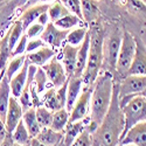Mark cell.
Listing matches in <instances>:
<instances>
[{
	"mask_svg": "<svg viewBox=\"0 0 146 146\" xmlns=\"http://www.w3.org/2000/svg\"><path fill=\"white\" fill-rule=\"evenodd\" d=\"M42 69L46 71L47 77L49 80V83L53 86V88L57 89L68 82L69 76L67 75L62 62L56 57H53L49 62H47L42 67Z\"/></svg>",
	"mask_w": 146,
	"mask_h": 146,
	"instance_id": "cell-9",
	"label": "cell"
},
{
	"mask_svg": "<svg viewBox=\"0 0 146 146\" xmlns=\"http://www.w3.org/2000/svg\"><path fill=\"white\" fill-rule=\"evenodd\" d=\"M4 74H5V70H0V81H1V78H3Z\"/></svg>",
	"mask_w": 146,
	"mask_h": 146,
	"instance_id": "cell-44",
	"label": "cell"
},
{
	"mask_svg": "<svg viewBox=\"0 0 146 146\" xmlns=\"http://www.w3.org/2000/svg\"><path fill=\"white\" fill-rule=\"evenodd\" d=\"M120 109L123 111L125 120L124 135L131 126L146 120V98L141 96H133Z\"/></svg>",
	"mask_w": 146,
	"mask_h": 146,
	"instance_id": "cell-6",
	"label": "cell"
},
{
	"mask_svg": "<svg viewBox=\"0 0 146 146\" xmlns=\"http://www.w3.org/2000/svg\"><path fill=\"white\" fill-rule=\"evenodd\" d=\"M82 9V20L86 25L94 23L100 14V9L97 6L96 0H81Z\"/></svg>",
	"mask_w": 146,
	"mask_h": 146,
	"instance_id": "cell-21",
	"label": "cell"
},
{
	"mask_svg": "<svg viewBox=\"0 0 146 146\" xmlns=\"http://www.w3.org/2000/svg\"><path fill=\"white\" fill-rule=\"evenodd\" d=\"M119 144H132L136 146H146V120L131 126L120 139Z\"/></svg>",
	"mask_w": 146,
	"mask_h": 146,
	"instance_id": "cell-12",
	"label": "cell"
},
{
	"mask_svg": "<svg viewBox=\"0 0 146 146\" xmlns=\"http://www.w3.org/2000/svg\"><path fill=\"white\" fill-rule=\"evenodd\" d=\"M90 46L87 66L82 75L84 87H92V84L103 68V41L104 33L100 27H89Z\"/></svg>",
	"mask_w": 146,
	"mask_h": 146,
	"instance_id": "cell-3",
	"label": "cell"
},
{
	"mask_svg": "<svg viewBox=\"0 0 146 146\" xmlns=\"http://www.w3.org/2000/svg\"><path fill=\"white\" fill-rule=\"evenodd\" d=\"M123 32L120 28L116 27L111 29L106 36H104L103 41V66L105 67V71L113 72L116 71V62L119 53V48L121 43Z\"/></svg>",
	"mask_w": 146,
	"mask_h": 146,
	"instance_id": "cell-4",
	"label": "cell"
},
{
	"mask_svg": "<svg viewBox=\"0 0 146 146\" xmlns=\"http://www.w3.org/2000/svg\"><path fill=\"white\" fill-rule=\"evenodd\" d=\"M88 31H89V27L88 25H81L78 27H75L72 28L71 31H69L68 35H67V39H66V43L68 44H71V46H81L82 42L84 41V38L86 35L88 34Z\"/></svg>",
	"mask_w": 146,
	"mask_h": 146,
	"instance_id": "cell-25",
	"label": "cell"
},
{
	"mask_svg": "<svg viewBox=\"0 0 146 146\" xmlns=\"http://www.w3.org/2000/svg\"><path fill=\"white\" fill-rule=\"evenodd\" d=\"M11 97H12V91H11V86H9V80L4 74L1 81H0V117H1L4 121L6 118Z\"/></svg>",
	"mask_w": 146,
	"mask_h": 146,
	"instance_id": "cell-20",
	"label": "cell"
},
{
	"mask_svg": "<svg viewBox=\"0 0 146 146\" xmlns=\"http://www.w3.org/2000/svg\"><path fill=\"white\" fill-rule=\"evenodd\" d=\"M137 96H141V97H144V98H146V89H144L141 92H139Z\"/></svg>",
	"mask_w": 146,
	"mask_h": 146,
	"instance_id": "cell-43",
	"label": "cell"
},
{
	"mask_svg": "<svg viewBox=\"0 0 146 146\" xmlns=\"http://www.w3.org/2000/svg\"><path fill=\"white\" fill-rule=\"evenodd\" d=\"M28 67H29V63L26 60V62L22 66V68L9 80L12 96L15 97V98H19V96L21 95L23 88H25V86H26L27 76H28Z\"/></svg>",
	"mask_w": 146,
	"mask_h": 146,
	"instance_id": "cell-18",
	"label": "cell"
},
{
	"mask_svg": "<svg viewBox=\"0 0 146 146\" xmlns=\"http://www.w3.org/2000/svg\"><path fill=\"white\" fill-rule=\"evenodd\" d=\"M92 144H94L92 133L86 126L80 132V135L74 139L70 146H92Z\"/></svg>",
	"mask_w": 146,
	"mask_h": 146,
	"instance_id": "cell-33",
	"label": "cell"
},
{
	"mask_svg": "<svg viewBox=\"0 0 146 146\" xmlns=\"http://www.w3.org/2000/svg\"><path fill=\"white\" fill-rule=\"evenodd\" d=\"M138 1H140L141 4H144V5L146 6V0H138Z\"/></svg>",
	"mask_w": 146,
	"mask_h": 146,
	"instance_id": "cell-47",
	"label": "cell"
},
{
	"mask_svg": "<svg viewBox=\"0 0 146 146\" xmlns=\"http://www.w3.org/2000/svg\"><path fill=\"white\" fill-rule=\"evenodd\" d=\"M55 54H56V49L44 44L43 47L39 48L38 50L26 54V60L28 61L29 64H33L36 67H43L53 57H55Z\"/></svg>",
	"mask_w": 146,
	"mask_h": 146,
	"instance_id": "cell-16",
	"label": "cell"
},
{
	"mask_svg": "<svg viewBox=\"0 0 146 146\" xmlns=\"http://www.w3.org/2000/svg\"><path fill=\"white\" fill-rule=\"evenodd\" d=\"M27 146H28V145H27Z\"/></svg>",
	"mask_w": 146,
	"mask_h": 146,
	"instance_id": "cell-50",
	"label": "cell"
},
{
	"mask_svg": "<svg viewBox=\"0 0 146 146\" xmlns=\"http://www.w3.org/2000/svg\"><path fill=\"white\" fill-rule=\"evenodd\" d=\"M136 53V40L130 32L124 31L121 36V43L116 62V71L121 77L127 75V71L131 67V63Z\"/></svg>",
	"mask_w": 146,
	"mask_h": 146,
	"instance_id": "cell-5",
	"label": "cell"
},
{
	"mask_svg": "<svg viewBox=\"0 0 146 146\" xmlns=\"http://www.w3.org/2000/svg\"><path fill=\"white\" fill-rule=\"evenodd\" d=\"M68 33L69 31L60 29L53 22H48L44 26V29L40 38L47 46L54 48V49H57V48L62 47V44L66 42Z\"/></svg>",
	"mask_w": 146,
	"mask_h": 146,
	"instance_id": "cell-10",
	"label": "cell"
},
{
	"mask_svg": "<svg viewBox=\"0 0 146 146\" xmlns=\"http://www.w3.org/2000/svg\"><path fill=\"white\" fill-rule=\"evenodd\" d=\"M57 146H67V145H66V144H64V141L62 140V141H61V143H60V144H58Z\"/></svg>",
	"mask_w": 146,
	"mask_h": 146,
	"instance_id": "cell-46",
	"label": "cell"
},
{
	"mask_svg": "<svg viewBox=\"0 0 146 146\" xmlns=\"http://www.w3.org/2000/svg\"><path fill=\"white\" fill-rule=\"evenodd\" d=\"M92 87H84L78 98L76 100L74 106L69 112V123L84 120L89 118L90 115V97H91Z\"/></svg>",
	"mask_w": 146,
	"mask_h": 146,
	"instance_id": "cell-8",
	"label": "cell"
},
{
	"mask_svg": "<svg viewBox=\"0 0 146 146\" xmlns=\"http://www.w3.org/2000/svg\"><path fill=\"white\" fill-rule=\"evenodd\" d=\"M55 0H27V5L33 6V5H38V4H52Z\"/></svg>",
	"mask_w": 146,
	"mask_h": 146,
	"instance_id": "cell-41",
	"label": "cell"
},
{
	"mask_svg": "<svg viewBox=\"0 0 146 146\" xmlns=\"http://www.w3.org/2000/svg\"><path fill=\"white\" fill-rule=\"evenodd\" d=\"M7 133H8V131H7V129H6L5 121L1 119V117H0V141H1V140L6 137Z\"/></svg>",
	"mask_w": 146,
	"mask_h": 146,
	"instance_id": "cell-39",
	"label": "cell"
},
{
	"mask_svg": "<svg viewBox=\"0 0 146 146\" xmlns=\"http://www.w3.org/2000/svg\"><path fill=\"white\" fill-rule=\"evenodd\" d=\"M35 138H38L40 141L44 143L47 146H57L64 138V132H60L49 127H42L39 135Z\"/></svg>",
	"mask_w": 146,
	"mask_h": 146,
	"instance_id": "cell-22",
	"label": "cell"
},
{
	"mask_svg": "<svg viewBox=\"0 0 146 146\" xmlns=\"http://www.w3.org/2000/svg\"><path fill=\"white\" fill-rule=\"evenodd\" d=\"M92 146H98V144H97V143L94 140V144H92Z\"/></svg>",
	"mask_w": 146,
	"mask_h": 146,
	"instance_id": "cell-48",
	"label": "cell"
},
{
	"mask_svg": "<svg viewBox=\"0 0 146 146\" xmlns=\"http://www.w3.org/2000/svg\"><path fill=\"white\" fill-rule=\"evenodd\" d=\"M136 53L127 75H146V44L139 36H135Z\"/></svg>",
	"mask_w": 146,
	"mask_h": 146,
	"instance_id": "cell-11",
	"label": "cell"
},
{
	"mask_svg": "<svg viewBox=\"0 0 146 146\" xmlns=\"http://www.w3.org/2000/svg\"><path fill=\"white\" fill-rule=\"evenodd\" d=\"M82 22H83V21H82L77 15L69 13V14L62 17L61 19L54 21L53 23H54V25H55L57 28H60V29H63V31H71L72 28L81 26V23H82Z\"/></svg>",
	"mask_w": 146,
	"mask_h": 146,
	"instance_id": "cell-27",
	"label": "cell"
},
{
	"mask_svg": "<svg viewBox=\"0 0 146 146\" xmlns=\"http://www.w3.org/2000/svg\"><path fill=\"white\" fill-rule=\"evenodd\" d=\"M68 124H69V111L66 108L53 111V119H52V124H50V127L53 130L64 132Z\"/></svg>",
	"mask_w": 146,
	"mask_h": 146,
	"instance_id": "cell-24",
	"label": "cell"
},
{
	"mask_svg": "<svg viewBox=\"0 0 146 146\" xmlns=\"http://www.w3.org/2000/svg\"><path fill=\"white\" fill-rule=\"evenodd\" d=\"M47 13H48V17H49L50 22H54V21L61 19L62 17L69 14V12L62 4L58 1V0H55L54 3H52L49 5V8H48Z\"/></svg>",
	"mask_w": 146,
	"mask_h": 146,
	"instance_id": "cell-31",
	"label": "cell"
},
{
	"mask_svg": "<svg viewBox=\"0 0 146 146\" xmlns=\"http://www.w3.org/2000/svg\"><path fill=\"white\" fill-rule=\"evenodd\" d=\"M22 116H23V110H22V106L19 103V100L12 96L9 100L7 113L5 118V125L9 133L13 132V130L19 124V121L22 120Z\"/></svg>",
	"mask_w": 146,
	"mask_h": 146,
	"instance_id": "cell-13",
	"label": "cell"
},
{
	"mask_svg": "<svg viewBox=\"0 0 146 146\" xmlns=\"http://www.w3.org/2000/svg\"><path fill=\"white\" fill-rule=\"evenodd\" d=\"M25 34V29L22 27V23L20 20H17L12 27L8 29L7 35H8V43H9V48L13 50V48L15 47V44L19 42L20 38Z\"/></svg>",
	"mask_w": 146,
	"mask_h": 146,
	"instance_id": "cell-29",
	"label": "cell"
},
{
	"mask_svg": "<svg viewBox=\"0 0 146 146\" xmlns=\"http://www.w3.org/2000/svg\"><path fill=\"white\" fill-rule=\"evenodd\" d=\"M46 43L41 40V38H36V39H29L28 40V43H27V49H26V54L28 53H32V52H35L38 50L39 48L43 47Z\"/></svg>",
	"mask_w": 146,
	"mask_h": 146,
	"instance_id": "cell-37",
	"label": "cell"
},
{
	"mask_svg": "<svg viewBox=\"0 0 146 146\" xmlns=\"http://www.w3.org/2000/svg\"><path fill=\"white\" fill-rule=\"evenodd\" d=\"M43 29H44L43 25H41V23H39V22H34V23H32V25H29L27 27V29L25 31V34L27 35L28 40L29 39H36V38H40L41 36Z\"/></svg>",
	"mask_w": 146,
	"mask_h": 146,
	"instance_id": "cell-35",
	"label": "cell"
},
{
	"mask_svg": "<svg viewBox=\"0 0 146 146\" xmlns=\"http://www.w3.org/2000/svg\"><path fill=\"white\" fill-rule=\"evenodd\" d=\"M35 113L36 118H38L39 124L42 127H49L52 124V119H53V111L49 110L48 108L43 105H39L35 108Z\"/></svg>",
	"mask_w": 146,
	"mask_h": 146,
	"instance_id": "cell-32",
	"label": "cell"
},
{
	"mask_svg": "<svg viewBox=\"0 0 146 146\" xmlns=\"http://www.w3.org/2000/svg\"><path fill=\"white\" fill-rule=\"evenodd\" d=\"M12 138H13L15 144H19L22 146H27L29 144L32 137H31L29 132H28L25 123H23L22 120L19 121L17 127L13 130V132H12Z\"/></svg>",
	"mask_w": 146,
	"mask_h": 146,
	"instance_id": "cell-26",
	"label": "cell"
},
{
	"mask_svg": "<svg viewBox=\"0 0 146 146\" xmlns=\"http://www.w3.org/2000/svg\"><path fill=\"white\" fill-rule=\"evenodd\" d=\"M28 146H47V145L44 143L40 141L38 138H32L31 141H29V144H28Z\"/></svg>",
	"mask_w": 146,
	"mask_h": 146,
	"instance_id": "cell-42",
	"label": "cell"
},
{
	"mask_svg": "<svg viewBox=\"0 0 146 146\" xmlns=\"http://www.w3.org/2000/svg\"><path fill=\"white\" fill-rule=\"evenodd\" d=\"M84 88L83 78L81 76H70L68 78L67 83V103H66V109L70 112V110L74 106L76 100L81 95L82 90Z\"/></svg>",
	"mask_w": 146,
	"mask_h": 146,
	"instance_id": "cell-15",
	"label": "cell"
},
{
	"mask_svg": "<svg viewBox=\"0 0 146 146\" xmlns=\"http://www.w3.org/2000/svg\"><path fill=\"white\" fill-rule=\"evenodd\" d=\"M25 62H26V55L13 56L8 61V63L5 68V76H7L8 80H11L22 68Z\"/></svg>",
	"mask_w": 146,
	"mask_h": 146,
	"instance_id": "cell-28",
	"label": "cell"
},
{
	"mask_svg": "<svg viewBox=\"0 0 146 146\" xmlns=\"http://www.w3.org/2000/svg\"><path fill=\"white\" fill-rule=\"evenodd\" d=\"M36 22L41 23V25H43V26H46L48 22H50L49 17H48V13H47V12H43V13L38 18V21H36Z\"/></svg>",
	"mask_w": 146,
	"mask_h": 146,
	"instance_id": "cell-40",
	"label": "cell"
},
{
	"mask_svg": "<svg viewBox=\"0 0 146 146\" xmlns=\"http://www.w3.org/2000/svg\"><path fill=\"white\" fill-rule=\"evenodd\" d=\"M113 75L112 72L103 71L97 76L92 84L90 97V115L87 129L94 135V132L103 121L109 108H110L113 94Z\"/></svg>",
	"mask_w": 146,
	"mask_h": 146,
	"instance_id": "cell-1",
	"label": "cell"
},
{
	"mask_svg": "<svg viewBox=\"0 0 146 146\" xmlns=\"http://www.w3.org/2000/svg\"><path fill=\"white\" fill-rule=\"evenodd\" d=\"M62 4L69 13L77 15L82 20V9H81V0H58ZM83 21V20H82Z\"/></svg>",
	"mask_w": 146,
	"mask_h": 146,
	"instance_id": "cell-34",
	"label": "cell"
},
{
	"mask_svg": "<svg viewBox=\"0 0 146 146\" xmlns=\"http://www.w3.org/2000/svg\"><path fill=\"white\" fill-rule=\"evenodd\" d=\"M78 47L68 44L66 42L62 44V47H61V62H62V64L66 69L67 75L69 77L74 75L75 67H76V58H77Z\"/></svg>",
	"mask_w": 146,
	"mask_h": 146,
	"instance_id": "cell-14",
	"label": "cell"
},
{
	"mask_svg": "<svg viewBox=\"0 0 146 146\" xmlns=\"http://www.w3.org/2000/svg\"><path fill=\"white\" fill-rule=\"evenodd\" d=\"M27 43H28V38H27L26 34H23L20 38L19 42L13 48V50H12V57L13 56H19V55H26Z\"/></svg>",
	"mask_w": 146,
	"mask_h": 146,
	"instance_id": "cell-36",
	"label": "cell"
},
{
	"mask_svg": "<svg viewBox=\"0 0 146 146\" xmlns=\"http://www.w3.org/2000/svg\"><path fill=\"white\" fill-rule=\"evenodd\" d=\"M146 89V75H126L118 83L119 106L121 108L133 96Z\"/></svg>",
	"mask_w": 146,
	"mask_h": 146,
	"instance_id": "cell-7",
	"label": "cell"
},
{
	"mask_svg": "<svg viewBox=\"0 0 146 146\" xmlns=\"http://www.w3.org/2000/svg\"><path fill=\"white\" fill-rule=\"evenodd\" d=\"M125 120L123 111L119 106L118 83L113 84V94L110 108L103 119V121L94 132V140L98 146H118L124 135Z\"/></svg>",
	"mask_w": 146,
	"mask_h": 146,
	"instance_id": "cell-2",
	"label": "cell"
},
{
	"mask_svg": "<svg viewBox=\"0 0 146 146\" xmlns=\"http://www.w3.org/2000/svg\"><path fill=\"white\" fill-rule=\"evenodd\" d=\"M89 46H90V34H89V31H88V34L86 35V38H84V41L78 47L74 76H81L82 77V75H83L84 69H86V66H87V60H88V54H89Z\"/></svg>",
	"mask_w": 146,
	"mask_h": 146,
	"instance_id": "cell-19",
	"label": "cell"
},
{
	"mask_svg": "<svg viewBox=\"0 0 146 146\" xmlns=\"http://www.w3.org/2000/svg\"><path fill=\"white\" fill-rule=\"evenodd\" d=\"M14 145V140L12 138V133H7L6 137L0 141V146H13Z\"/></svg>",
	"mask_w": 146,
	"mask_h": 146,
	"instance_id": "cell-38",
	"label": "cell"
},
{
	"mask_svg": "<svg viewBox=\"0 0 146 146\" xmlns=\"http://www.w3.org/2000/svg\"><path fill=\"white\" fill-rule=\"evenodd\" d=\"M12 58V49L8 43V35L7 33L0 41V70H5L8 61Z\"/></svg>",
	"mask_w": 146,
	"mask_h": 146,
	"instance_id": "cell-30",
	"label": "cell"
},
{
	"mask_svg": "<svg viewBox=\"0 0 146 146\" xmlns=\"http://www.w3.org/2000/svg\"><path fill=\"white\" fill-rule=\"evenodd\" d=\"M13 146H22V145H19V144H15V143H14V145H13Z\"/></svg>",
	"mask_w": 146,
	"mask_h": 146,
	"instance_id": "cell-49",
	"label": "cell"
},
{
	"mask_svg": "<svg viewBox=\"0 0 146 146\" xmlns=\"http://www.w3.org/2000/svg\"><path fill=\"white\" fill-rule=\"evenodd\" d=\"M50 4H38V5H33V6H28L23 13L20 17V21L22 23L23 29H27V27L32 23L38 21V18L43 13V12H47L48 8H49Z\"/></svg>",
	"mask_w": 146,
	"mask_h": 146,
	"instance_id": "cell-17",
	"label": "cell"
},
{
	"mask_svg": "<svg viewBox=\"0 0 146 146\" xmlns=\"http://www.w3.org/2000/svg\"><path fill=\"white\" fill-rule=\"evenodd\" d=\"M22 121L25 123L29 135L32 138H35L39 135V132L41 131L42 126L39 124L38 118H36V113H35V108L32 106L28 110L23 111V116H22Z\"/></svg>",
	"mask_w": 146,
	"mask_h": 146,
	"instance_id": "cell-23",
	"label": "cell"
},
{
	"mask_svg": "<svg viewBox=\"0 0 146 146\" xmlns=\"http://www.w3.org/2000/svg\"><path fill=\"white\" fill-rule=\"evenodd\" d=\"M118 146H136V145H132V144H119Z\"/></svg>",
	"mask_w": 146,
	"mask_h": 146,
	"instance_id": "cell-45",
	"label": "cell"
}]
</instances>
